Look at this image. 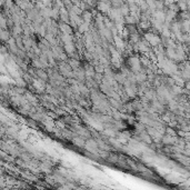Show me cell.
<instances>
[{
	"label": "cell",
	"mask_w": 190,
	"mask_h": 190,
	"mask_svg": "<svg viewBox=\"0 0 190 190\" xmlns=\"http://www.w3.org/2000/svg\"><path fill=\"white\" fill-rule=\"evenodd\" d=\"M82 17H83V19H85L87 22H89L91 19V12L90 11H83V14H82Z\"/></svg>",
	"instance_id": "cell-1"
},
{
	"label": "cell",
	"mask_w": 190,
	"mask_h": 190,
	"mask_svg": "<svg viewBox=\"0 0 190 190\" xmlns=\"http://www.w3.org/2000/svg\"><path fill=\"white\" fill-rule=\"evenodd\" d=\"M188 57H189V60H190V52H189V55H188Z\"/></svg>",
	"instance_id": "cell-2"
}]
</instances>
